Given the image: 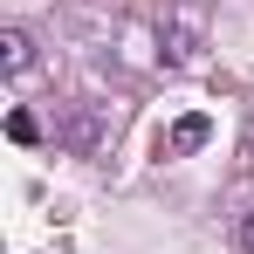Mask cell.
<instances>
[{
	"instance_id": "1",
	"label": "cell",
	"mask_w": 254,
	"mask_h": 254,
	"mask_svg": "<svg viewBox=\"0 0 254 254\" xmlns=\"http://www.w3.org/2000/svg\"><path fill=\"white\" fill-rule=\"evenodd\" d=\"M199 48H206V21H199L192 7H179V14L158 21V62H165V69H192Z\"/></svg>"
},
{
	"instance_id": "2",
	"label": "cell",
	"mask_w": 254,
	"mask_h": 254,
	"mask_svg": "<svg viewBox=\"0 0 254 254\" xmlns=\"http://www.w3.org/2000/svg\"><path fill=\"white\" fill-rule=\"evenodd\" d=\"M206 137H213V117H206V110H186V117L172 124V137H165V151H172V158H186V151H199Z\"/></svg>"
},
{
	"instance_id": "3",
	"label": "cell",
	"mask_w": 254,
	"mask_h": 254,
	"mask_svg": "<svg viewBox=\"0 0 254 254\" xmlns=\"http://www.w3.org/2000/svg\"><path fill=\"white\" fill-rule=\"evenodd\" d=\"M0 69H7V76H28V69H35V42H28L21 28H0Z\"/></svg>"
},
{
	"instance_id": "4",
	"label": "cell",
	"mask_w": 254,
	"mask_h": 254,
	"mask_svg": "<svg viewBox=\"0 0 254 254\" xmlns=\"http://www.w3.org/2000/svg\"><path fill=\"white\" fill-rule=\"evenodd\" d=\"M7 137H14V144H35V137H42V117H35V110H7Z\"/></svg>"
},
{
	"instance_id": "5",
	"label": "cell",
	"mask_w": 254,
	"mask_h": 254,
	"mask_svg": "<svg viewBox=\"0 0 254 254\" xmlns=\"http://www.w3.org/2000/svg\"><path fill=\"white\" fill-rule=\"evenodd\" d=\"M234 241H241V248H248V254H254V206H248V213H241V227H234Z\"/></svg>"
}]
</instances>
